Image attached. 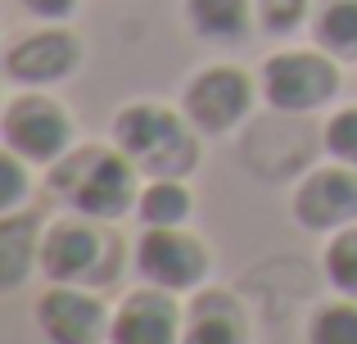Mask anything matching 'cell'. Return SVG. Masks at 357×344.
Here are the masks:
<instances>
[{"label": "cell", "instance_id": "obj_1", "mask_svg": "<svg viewBox=\"0 0 357 344\" xmlns=\"http://www.w3.org/2000/svg\"><path fill=\"white\" fill-rule=\"evenodd\" d=\"M45 186H50L73 213H82V218L118 222V218H127L140 200V168L118 145L114 150H109V145H82V150H68L59 163H50Z\"/></svg>", "mask_w": 357, "mask_h": 344}, {"label": "cell", "instance_id": "obj_2", "mask_svg": "<svg viewBox=\"0 0 357 344\" xmlns=\"http://www.w3.org/2000/svg\"><path fill=\"white\" fill-rule=\"evenodd\" d=\"M114 145L145 177H190L199 163V136L195 123L172 114L167 105H122L114 118Z\"/></svg>", "mask_w": 357, "mask_h": 344}, {"label": "cell", "instance_id": "obj_3", "mask_svg": "<svg viewBox=\"0 0 357 344\" xmlns=\"http://www.w3.org/2000/svg\"><path fill=\"white\" fill-rule=\"evenodd\" d=\"M118 240L114 231H105L96 218H59L45 227L41 236V263L36 272L45 281L59 285H86V290H100L118 276Z\"/></svg>", "mask_w": 357, "mask_h": 344}, {"label": "cell", "instance_id": "obj_4", "mask_svg": "<svg viewBox=\"0 0 357 344\" xmlns=\"http://www.w3.org/2000/svg\"><path fill=\"white\" fill-rule=\"evenodd\" d=\"M262 100L276 114H312L340 91V68L326 50H280L262 63Z\"/></svg>", "mask_w": 357, "mask_h": 344}, {"label": "cell", "instance_id": "obj_5", "mask_svg": "<svg viewBox=\"0 0 357 344\" xmlns=\"http://www.w3.org/2000/svg\"><path fill=\"white\" fill-rule=\"evenodd\" d=\"M0 132H5V150L23 154L27 163H59L73 150V118L59 100L41 96V91H27L14 96L5 105L0 118Z\"/></svg>", "mask_w": 357, "mask_h": 344}, {"label": "cell", "instance_id": "obj_6", "mask_svg": "<svg viewBox=\"0 0 357 344\" xmlns=\"http://www.w3.org/2000/svg\"><path fill=\"white\" fill-rule=\"evenodd\" d=\"M181 109L195 123V132L227 136L253 109V77L244 68H236V63H208L204 73L190 77V87L181 96Z\"/></svg>", "mask_w": 357, "mask_h": 344}, {"label": "cell", "instance_id": "obj_7", "mask_svg": "<svg viewBox=\"0 0 357 344\" xmlns=\"http://www.w3.org/2000/svg\"><path fill=\"white\" fill-rule=\"evenodd\" d=\"M136 272L140 281L163 285V290L181 294V290H199L208 276V249L204 240H195L190 231L176 227H145L136 245Z\"/></svg>", "mask_w": 357, "mask_h": 344}, {"label": "cell", "instance_id": "obj_8", "mask_svg": "<svg viewBox=\"0 0 357 344\" xmlns=\"http://www.w3.org/2000/svg\"><path fill=\"white\" fill-rule=\"evenodd\" d=\"M294 222L303 231H340L357 222V168L353 163H321L294 186Z\"/></svg>", "mask_w": 357, "mask_h": 344}, {"label": "cell", "instance_id": "obj_9", "mask_svg": "<svg viewBox=\"0 0 357 344\" xmlns=\"http://www.w3.org/2000/svg\"><path fill=\"white\" fill-rule=\"evenodd\" d=\"M32 322L50 344H100L109 336V313L86 285L50 281V290H41L32 308Z\"/></svg>", "mask_w": 357, "mask_h": 344}, {"label": "cell", "instance_id": "obj_10", "mask_svg": "<svg viewBox=\"0 0 357 344\" xmlns=\"http://www.w3.org/2000/svg\"><path fill=\"white\" fill-rule=\"evenodd\" d=\"M181 304L163 285H140L109 317V344H181Z\"/></svg>", "mask_w": 357, "mask_h": 344}, {"label": "cell", "instance_id": "obj_11", "mask_svg": "<svg viewBox=\"0 0 357 344\" xmlns=\"http://www.w3.org/2000/svg\"><path fill=\"white\" fill-rule=\"evenodd\" d=\"M82 63V41L68 27H41V32L18 36L5 50V73L23 87H50L77 73Z\"/></svg>", "mask_w": 357, "mask_h": 344}, {"label": "cell", "instance_id": "obj_12", "mask_svg": "<svg viewBox=\"0 0 357 344\" xmlns=\"http://www.w3.org/2000/svg\"><path fill=\"white\" fill-rule=\"evenodd\" d=\"M181 344H249V322H244L236 294L204 290L195 304H185Z\"/></svg>", "mask_w": 357, "mask_h": 344}, {"label": "cell", "instance_id": "obj_13", "mask_svg": "<svg viewBox=\"0 0 357 344\" xmlns=\"http://www.w3.org/2000/svg\"><path fill=\"white\" fill-rule=\"evenodd\" d=\"M41 218L32 209L0 213V285L5 290H18L41 263Z\"/></svg>", "mask_w": 357, "mask_h": 344}, {"label": "cell", "instance_id": "obj_14", "mask_svg": "<svg viewBox=\"0 0 357 344\" xmlns=\"http://www.w3.org/2000/svg\"><path fill=\"white\" fill-rule=\"evenodd\" d=\"M253 0H185V23L213 45H236L253 27Z\"/></svg>", "mask_w": 357, "mask_h": 344}, {"label": "cell", "instance_id": "obj_15", "mask_svg": "<svg viewBox=\"0 0 357 344\" xmlns=\"http://www.w3.org/2000/svg\"><path fill=\"white\" fill-rule=\"evenodd\" d=\"M312 36L326 54L357 63V0H317Z\"/></svg>", "mask_w": 357, "mask_h": 344}, {"label": "cell", "instance_id": "obj_16", "mask_svg": "<svg viewBox=\"0 0 357 344\" xmlns=\"http://www.w3.org/2000/svg\"><path fill=\"white\" fill-rule=\"evenodd\" d=\"M190 209H195V200H190L181 177H149V181L140 186L136 213H140L145 227H181V222L190 218Z\"/></svg>", "mask_w": 357, "mask_h": 344}, {"label": "cell", "instance_id": "obj_17", "mask_svg": "<svg viewBox=\"0 0 357 344\" xmlns=\"http://www.w3.org/2000/svg\"><path fill=\"white\" fill-rule=\"evenodd\" d=\"M307 344H357V299L321 304L307 317Z\"/></svg>", "mask_w": 357, "mask_h": 344}, {"label": "cell", "instance_id": "obj_18", "mask_svg": "<svg viewBox=\"0 0 357 344\" xmlns=\"http://www.w3.org/2000/svg\"><path fill=\"white\" fill-rule=\"evenodd\" d=\"M326 276L344 299H357V222L326 240Z\"/></svg>", "mask_w": 357, "mask_h": 344}, {"label": "cell", "instance_id": "obj_19", "mask_svg": "<svg viewBox=\"0 0 357 344\" xmlns=\"http://www.w3.org/2000/svg\"><path fill=\"white\" fill-rule=\"evenodd\" d=\"M253 9H258V23L267 32L285 36L294 27H303V18L312 14V0H253Z\"/></svg>", "mask_w": 357, "mask_h": 344}, {"label": "cell", "instance_id": "obj_20", "mask_svg": "<svg viewBox=\"0 0 357 344\" xmlns=\"http://www.w3.org/2000/svg\"><path fill=\"white\" fill-rule=\"evenodd\" d=\"M326 150H331V159L357 168V105L340 109V114L326 123Z\"/></svg>", "mask_w": 357, "mask_h": 344}, {"label": "cell", "instance_id": "obj_21", "mask_svg": "<svg viewBox=\"0 0 357 344\" xmlns=\"http://www.w3.org/2000/svg\"><path fill=\"white\" fill-rule=\"evenodd\" d=\"M23 154L5 150L0 154V213H18L27 200V168H23Z\"/></svg>", "mask_w": 357, "mask_h": 344}, {"label": "cell", "instance_id": "obj_22", "mask_svg": "<svg viewBox=\"0 0 357 344\" xmlns=\"http://www.w3.org/2000/svg\"><path fill=\"white\" fill-rule=\"evenodd\" d=\"M27 5V14H36V18H50V23H59V18H68L73 9L82 5V0H23Z\"/></svg>", "mask_w": 357, "mask_h": 344}]
</instances>
